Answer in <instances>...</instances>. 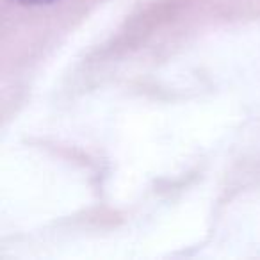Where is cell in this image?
<instances>
[{
	"mask_svg": "<svg viewBox=\"0 0 260 260\" xmlns=\"http://www.w3.org/2000/svg\"><path fill=\"white\" fill-rule=\"evenodd\" d=\"M18 4L22 6H30V8H36V6H50V4H55L59 0H15Z\"/></svg>",
	"mask_w": 260,
	"mask_h": 260,
	"instance_id": "obj_1",
	"label": "cell"
}]
</instances>
